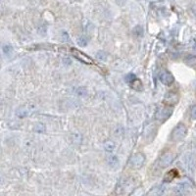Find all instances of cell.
Segmentation results:
<instances>
[{
    "label": "cell",
    "instance_id": "cell-15",
    "mask_svg": "<svg viewBox=\"0 0 196 196\" xmlns=\"http://www.w3.org/2000/svg\"><path fill=\"white\" fill-rule=\"evenodd\" d=\"M78 44L80 46V47H85V46L88 44V38L84 36H79L78 39Z\"/></svg>",
    "mask_w": 196,
    "mask_h": 196
},
{
    "label": "cell",
    "instance_id": "cell-21",
    "mask_svg": "<svg viewBox=\"0 0 196 196\" xmlns=\"http://www.w3.org/2000/svg\"><path fill=\"white\" fill-rule=\"evenodd\" d=\"M97 58L99 59V60H102V61H105L106 60V57H107V55H106V53L104 52V51H99V52L97 53Z\"/></svg>",
    "mask_w": 196,
    "mask_h": 196
},
{
    "label": "cell",
    "instance_id": "cell-6",
    "mask_svg": "<svg viewBox=\"0 0 196 196\" xmlns=\"http://www.w3.org/2000/svg\"><path fill=\"white\" fill-rule=\"evenodd\" d=\"M160 80H161V83H162L163 84H165V85H171L173 83H174L175 78H174V76H173L171 73L163 72L162 74L160 75Z\"/></svg>",
    "mask_w": 196,
    "mask_h": 196
},
{
    "label": "cell",
    "instance_id": "cell-25",
    "mask_svg": "<svg viewBox=\"0 0 196 196\" xmlns=\"http://www.w3.org/2000/svg\"><path fill=\"white\" fill-rule=\"evenodd\" d=\"M151 1H158V0H151Z\"/></svg>",
    "mask_w": 196,
    "mask_h": 196
},
{
    "label": "cell",
    "instance_id": "cell-3",
    "mask_svg": "<svg viewBox=\"0 0 196 196\" xmlns=\"http://www.w3.org/2000/svg\"><path fill=\"white\" fill-rule=\"evenodd\" d=\"M174 159H175V154L174 153L167 152L164 155H162V157L160 158L159 166L161 167V168H166V167H168L169 165L172 164Z\"/></svg>",
    "mask_w": 196,
    "mask_h": 196
},
{
    "label": "cell",
    "instance_id": "cell-1",
    "mask_svg": "<svg viewBox=\"0 0 196 196\" xmlns=\"http://www.w3.org/2000/svg\"><path fill=\"white\" fill-rule=\"evenodd\" d=\"M186 134H187L186 126L183 124H178L172 132V140L173 141H180L185 137Z\"/></svg>",
    "mask_w": 196,
    "mask_h": 196
},
{
    "label": "cell",
    "instance_id": "cell-16",
    "mask_svg": "<svg viewBox=\"0 0 196 196\" xmlns=\"http://www.w3.org/2000/svg\"><path fill=\"white\" fill-rule=\"evenodd\" d=\"M130 86L134 89H135V90H141L142 89V83H141V82L138 79H136L134 83H131L130 84Z\"/></svg>",
    "mask_w": 196,
    "mask_h": 196
},
{
    "label": "cell",
    "instance_id": "cell-11",
    "mask_svg": "<svg viewBox=\"0 0 196 196\" xmlns=\"http://www.w3.org/2000/svg\"><path fill=\"white\" fill-rule=\"evenodd\" d=\"M188 190V185H187V183H181V184H178L177 189H176V191L177 194H184L186 191Z\"/></svg>",
    "mask_w": 196,
    "mask_h": 196
},
{
    "label": "cell",
    "instance_id": "cell-5",
    "mask_svg": "<svg viewBox=\"0 0 196 196\" xmlns=\"http://www.w3.org/2000/svg\"><path fill=\"white\" fill-rule=\"evenodd\" d=\"M72 53H73V55L76 57L77 59L80 60V61L83 62V63H86V64H92V63H93V61H92L87 55H85L84 53L80 52V51H79L77 49L73 48L72 49Z\"/></svg>",
    "mask_w": 196,
    "mask_h": 196
},
{
    "label": "cell",
    "instance_id": "cell-14",
    "mask_svg": "<svg viewBox=\"0 0 196 196\" xmlns=\"http://www.w3.org/2000/svg\"><path fill=\"white\" fill-rule=\"evenodd\" d=\"M16 115L18 116L19 118H25L27 117L28 115V112L26 108L24 107H20L19 109H17V111H16Z\"/></svg>",
    "mask_w": 196,
    "mask_h": 196
},
{
    "label": "cell",
    "instance_id": "cell-8",
    "mask_svg": "<svg viewBox=\"0 0 196 196\" xmlns=\"http://www.w3.org/2000/svg\"><path fill=\"white\" fill-rule=\"evenodd\" d=\"M177 176V171L175 170V169H173V170L169 171V172L165 175L164 181H165V182H171Z\"/></svg>",
    "mask_w": 196,
    "mask_h": 196
},
{
    "label": "cell",
    "instance_id": "cell-4",
    "mask_svg": "<svg viewBox=\"0 0 196 196\" xmlns=\"http://www.w3.org/2000/svg\"><path fill=\"white\" fill-rule=\"evenodd\" d=\"M145 162V156L142 153H136L130 159V165L134 168H140Z\"/></svg>",
    "mask_w": 196,
    "mask_h": 196
},
{
    "label": "cell",
    "instance_id": "cell-13",
    "mask_svg": "<svg viewBox=\"0 0 196 196\" xmlns=\"http://www.w3.org/2000/svg\"><path fill=\"white\" fill-rule=\"evenodd\" d=\"M185 64L188 66H196V55H188L186 56L185 60Z\"/></svg>",
    "mask_w": 196,
    "mask_h": 196
},
{
    "label": "cell",
    "instance_id": "cell-10",
    "mask_svg": "<svg viewBox=\"0 0 196 196\" xmlns=\"http://www.w3.org/2000/svg\"><path fill=\"white\" fill-rule=\"evenodd\" d=\"M13 47H12V45L11 44H4L2 46V53L4 54V56H6V57H10L11 55H12L13 53Z\"/></svg>",
    "mask_w": 196,
    "mask_h": 196
},
{
    "label": "cell",
    "instance_id": "cell-7",
    "mask_svg": "<svg viewBox=\"0 0 196 196\" xmlns=\"http://www.w3.org/2000/svg\"><path fill=\"white\" fill-rule=\"evenodd\" d=\"M164 101L168 105H174L178 101V95L175 92H169V93L166 94Z\"/></svg>",
    "mask_w": 196,
    "mask_h": 196
},
{
    "label": "cell",
    "instance_id": "cell-20",
    "mask_svg": "<svg viewBox=\"0 0 196 196\" xmlns=\"http://www.w3.org/2000/svg\"><path fill=\"white\" fill-rule=\"evenodd\" d=\"M125 79H126V82L128 83L129 84H130L131 83H134V80L136 79V77H135V75L134 74H128L126 76V78H125Z\"/></svg>",
    "mask_w": 196,
    "mask_h": 196
},
{
    "label": "cell",
    "instance_id": "cell-19",
    "mask_svg": "<svg viewBox=\"0 0 196 196\" xmlns=\"http://www.w3.org/2000/svg\"><path fill=\"white\" fill-rule=\"evenodd\" d=\"M34 131L36 132H38V134H41V132H44L45 131V125L39 123V124H36V126H34Z\"/></svg>",
    "mask_w": 196,
    "mask_h": 196
},
{
    "label": "cell",
    "instance_id": "cell-17",
    "mask_svg": "<svg viewBox=\"0 0 196 196\" xmlns=\"http://www.w3.org/2000/svg\"><path fill=\"white\" fill-rule=\"evenodd\" d=\"M143 32H144V31H143V28L141 26H136L134 28V34L137 37H141L143 36Z\"/></svg>",
    "mask_w": 196,
    "mask_h": 196
},
{
    "label": "cell",
    "instance_id": "cell-2",
    "mask_svg": "<svg viewBox=\"0 0 196 196\" xmlns=\"http://www.w3.org/2000/svg\"><path fill=\"white\" fill-rule=\"evenodd\" d=\"M173 113V108L171 107H161L156 113V119L159 121H166Z\"/></svg>",
    "mask_w": 196,
    "mask_h": 196
},
{
    "label": "cell",
    "instance_id": "cell-22",
    "mask_svg": "<svg viewBox=\"0 0 196 196\" xmlns=\"http://www.w3.org/2000/svg\"><path fill=\"white\" fill-rule=\"evenodd\" d=\"M46 31H47V28H46V27L44 26V25H42V26H40L39 28H38V32L41 34V36H44V34L46 33Z\"/></svg>",
    "mask_w": 196,
    "mask_h": 196
},
{
    "label": "cell",
    "instance_id": "cell-23",
    "mask_svg": "<svg viewBox=\"0 0 196 196\" xmlns=\"http://www.w3.org/2000/svg\"><path fill=\"white\" fill-rule=\"evenodd\" d=\"M191 119L196 121V105L191 109Z\"/></svg>",
    "mask_w": 196,
    "mask_h": 196
},
{
    "label": "cell",
    "instance_id": "cell-9",
    "mask_svg": "<svg viewBox=\"0 0 196 196\" xmlns=\"http://www.w3.org/2000/svg\"><path fill=\"white\" fill-rule=\"evenodd\" d=\"M107 163L112 168H116V167L119 166V158L115 156V155H111V156L107 158Z\"/></svg>",
    "mask_w": 196,
    "mask_h": 196
},
{
    "label": "cell",
    "instance_id": "cell-18",
    "mask_svg": "<svg viewBox=\"0 0 196 196\" xmlns=\"http://www.w3.org/2000/svg\"><path fill=\"white\" fill-rule=\"evenodd\" d=\"M76 93H77V95H79L80 97H84V96H86V94H87V90H86V88L83 87V86H79V87H78L76 89Z\"/></svg>",
    "mask_w": 196,
    "mask_h": 196
},
{
    "label": "cell",
    "instance_id": "cell-24",
    "mask_svg": "<svg viewBox=\"0 0 196 196\" xmlns=\"http://www.w3.org/2000/svg\"><path fill=\"white\" fill-rule=\"evenodd\" d=\"M126 1V0H116V2H117L119 5H123V4H125Z\"/></svg>",
    "mask_w": 196,
    "mask_h": 196
},
{
    "label": "cell",
    "instance_id": "cell-12",
    "mask_svg": "<svg viewBox=\"0 0 196 196\" xmlns=\"http://www.w3.org/2000/svg\"><path fill=\"white\" fill-rule=\"evenodd\" d=\"M115 148H116V144L111 140H107L104 143V149L107 152H110V153L113 152L115 150Z\"/></svg>",
    "mask_w": 196,
    "mask_h": 196
}]
</instances>
